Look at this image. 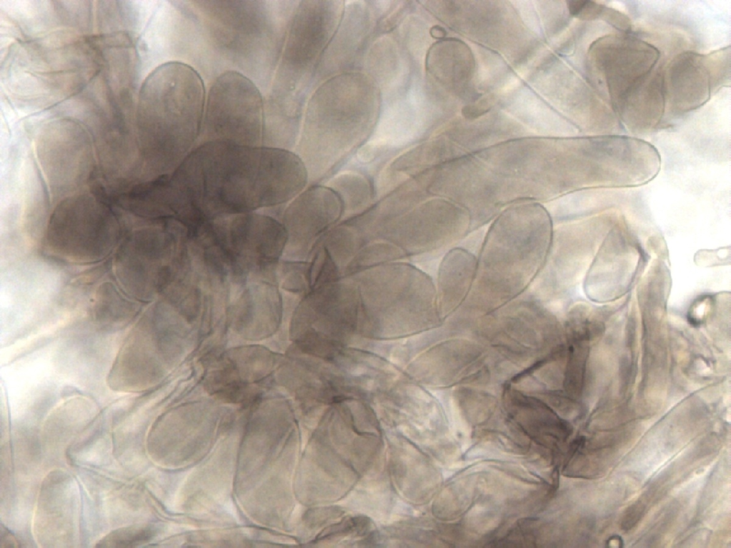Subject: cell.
<instances>
[{"mask_svg": "<svg viewBox=\"0 0 731 548\" xmlns=\"http://www.w3.org/2000/svg\"><path fill=\"white\" fill-rule=\"evenodd\" d=\"M308 179L306 164L288 150L221 141L199 144L170 175L177 195L201 223L284 204Z\"/></svg>", "mask_w": 731, "mask_h": 548, "instance_id": "cell-1", "label": "cell"}, {"mask_svg": "<svg viewBox=\"0 0 731 548\" xmlns=\"http://www.w3.org/2000/svg\"><path fill=\"white\" fill-rule=\"evenodd\" d=\"M205 101L203 82L188 64L168 62L148 77L138 120L144 154L154 174L172 173L195 148Z\"/></svg>", "mask_w": 731, "mask_h": 548, "instance_id": "cell-2", "label": "cell"}, {"mask_svg": "<svg viewBox=\"0 0 731 548\" xmlns=\"http://www.w3.org/2000/svg\"><path fill=\"white\" fill-rule=\"evenodd\" d=\"M553 233L551 218L539 202L508 206L485 235L473 285L500 299L517 295L543 268Z\"/></svg>", "mask_w": 731, "mask_h": 548, "instance_id": "cell-3", "label": "cell"}, {"mask_svg": "<svg viewBox=\"0 0 731 548\" xmlns=\"http://www.w3.org/2000/svg\"><path fill=\"white\" fill-rule=\"evenodd\" d=\"M660 51L627 31L598 39L588 53V68L599 92L618 114L660 85L664 64Z\"/></svg>", "mask_w": 731, "mask_h": 548, "instance_id": "cell-4", "label": "cell"}, {"mask_svg": "<svg viewBox=\"0 0 731 548\" xmlns=\"http://www.w3.org/2000/svg\"><path fill=\"white\" fill-rule=\"evenodd\" d=\"M263 138V105L259 90L241 73H221L205 103L200 144L221 141L262 146Z\"/></svg>", "mask_w": 731, "mask_h": 548, "instance_id": "cell-5", "label": "cell"}, {"mask_svg": "<svg viewBox=\"0 0 731 548\" xmlns=\"http://www.w3.org/2000/svg\"><path fill=\"white\" fill-rule=\"evenodd\" d=\"M730 76V50L710 54L684 51L663 68L665 111L684 114L705 103Z\"/></svg>", "mask_w": 731, "mask_h": 548, "instance_id": "cell-6", "label": "cell"}, {"mask_svg": "<svg viewBox=\"0 0 731 548\" xmlns=\"http://www.w3.org/2000/svg\"><path fill=\"white\" fill-rule=\"evenodd\" d=\"M343 200L332 188L316 186L301 193L285 211V251L306 248L340 217Z\"/></svg>", "mask_w": 731, "mask_h": 548, "instance_id": "cell-7", "label": "cell"}, {"mask_svg": "<svg viewBox=\"0 0 731 548\" xmlns=\"http://www.w3.org/2000/svg\"><path fill=\"white\" fill-rule=\"evenodd\" d=\"M478 258L470 250L455 247L444 256L439 268L438 293L442 309L453 311L463 301L473 285Z\"/></svg>", "mask_w": 731, "mask_h": 548, "instance_id": "cell-8", "label": "cell"}, {"mask_svg": "<svg viewBox=\"0 0 731 548\" xmlns=\"http://www.w3.org/2000/svg\"><path fill=\"white\" fill-rule=\"evenodd\" d=\"M118 297V295H114L111 298L103 299L101 306L98 308H96V314L103 315L101 320L106 322L108 320L114 321V323L123 320V317L127 318L124 314L128 315L133 312L131 305H129L128 302Z\"/></svg>", "mask_w": 731, "mask_h": 548, "instance_id": "cell-9", "label": "cell"}]
</instances>
